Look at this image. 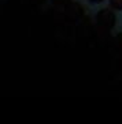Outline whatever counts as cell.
I'll return each instance as SVG.
<instances>
[{"mask_svg": "<svg viewBox=\"0 0 122 124\" xmlns=\"http://www.w3.org/2000/svg\"><path fill=\"white\" fill-rule=\"evenodd\" d=\"M96 21L99 26L110 30L115 25V14L111 10H108V8H103V10H100L96 14Z\"/></svg>", "mask_w": 122, "mask_h": 124, "instance_id": "obj_1", "label": "cell"}, {"mask_svg": "<svg viewBox=\"0 0 122 124\" xmlns=\"http://www.w3.org/2000/svg\"><path fill=\"white\" fill-rule=\"evenodd\" d=\"M108 4L113 10L122 11V0H108Z\"/></svg>", "mask_w": 122, "mask_h": 124, "instance_id": "obj_2", "label": "cell"}, {"mask_svg": "<svg viewBox=\"0 0 122 124\" xmlns=\"http://www.w3.org/2000/svg\"><path fill=\"white\" fill-rule=\"evenodd\" d=\"M55 4H60V6H65V4H67L70 0H52Z\"/></svg>", "mask_w": 122, "mask_h": 124, "instance_id": "obj_3", "label": "cell"}, {"mask_svg": "<svg viewBox=\"0 0 122 124\" xmlns=\"http://www.w3.org/2000/svg\"><path fill=\"white\" fill-rule=\"evenodd\" d=\"M88 1H91V3H93V4H99V3H102V1H104V0H88Z\"/></svg>", "mask_w": 122, "mask_h": 124, "instance_id": "obj_4", "label": "cell"}]
</instances>
